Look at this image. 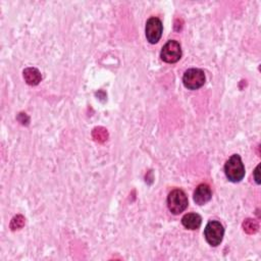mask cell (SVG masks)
<instances>
[{
  "mask_svg": "<svg viewBox=\"0 0 261 261\" xmlns=\"http://www.w3.org/2000/svg\"><path fill=\"white\" fill-rule=\"evenodd\" d=\"M225 236L224 226L217 220H211L204 229V237L207 243L212 247H217L223 242Z\"/></svg>",
  "mask_w": 261,
  "mask_h": 261,
  "instance_id": "cell-3",
  "label": "cell"
},
{
  "mask_svg": "<svg viewBox=\"0 0 261 261\" xmlns=\"http://www.w3.org/2000/svg\"><path fill=\"white\" fill-rule=\"evenodd\" d=\"M225 174L232 183H239L245 176V167L239 154H234L225 165Z\"/></svg>",
  "mask_w": 261,
  "mask_h": 261,
  "instance_id": "cell-1",
  "label": "cell"
},
{
  "mask_svg": "<svg viewBox=\"0 0 261 261\" xmlns=\"http://www.w3.org/2000/svg\"><path fill=\"white\" fill-rule=\"evenodd\" d=\"M188 197L183 190H173L168 196V207L173 214L177 215L184 212L188 207Z\"/></svg>",
  "mask_w": 261,
  "mask_h": 261,
  "instance_id": "cell-2",
  "label": "cell"
},
{
  "mask_svg": "<svg viewBox=\"0 0 261 261\" xmlns=\"http://www.w3.org/2000/svg\"><path fill=\"white\" fill-rule=\"evenodd\" d=\"M206 81L205 74L200 69H190L183 76L184 86L189 90H198L201 88Z\"/></svg>",
  "mask_w": 261,
  "mask_h": 261,
  "instance_id": "cell-4",
  "label": "cell"
},
{
  "mask_svg": "<svg viewBox=\"0 0 261 261\" xmlns=\"http://www.w3.org/2000/svg\"><path fill=\"white\" fill-rule=\"evenodd\" d=\"M243 229H244V231H245L247 234L252 235V234L257 233V231H258V229H259V226H258V223L256 222L255 219L248 218V219H246L245 222L243 223Z\"/></svg>",
  "mask_w": 261,
  "mask_h": 261,
  "instance_id": "cell-11",
  "label": "cell"
},
{
  "mask_svg": "<svg viewBox=\"0 0 261 261\" xmlns=\"http://www.w3.org/2000/svg\"><path fill=\"white\" fill-rule=\"evenodd\" d=\"M160 57L167 64H175L182 57V48L175 40H170V41L163 47L160 52Z\"/></svg>",
  "mask_w": 261,
  "mask_h": 261,
  "instance_id": "cell-5",
  "label": "cell"
},
{
  "mask_svg": "<svg viewBox=\"0 0 261 261\" xmlns=\"http://www.w3.org/2000/svg\"><path fill=\"white\" fill-rule=\"evenodd\" d=\"M183 226L191 231L198 230L202 224V218L197 213H188L182 218Z\"/></svg>",
  "mask_w": 261,
  "mask_h": 261,
  "instance_id": "cell-8",
  "label": "cell"
},
{
  "mask_svg": "<svg viewBox=\"0 0 261 261\" xmlns=\"http://www.w3.org/2000/svg\"><path fill=\"white\" fill-rule=\"evenodd\" d=\"M164 25L158 17H150L145 27V34L147 41L151 44H156L163 36Z\"/></svg>",
  "mask_w": 261,
  "mask_h": 261,
  "instance_id": "cell-6",
  "label": "cell"
},
{
  "mask_svg": "<svg viewBox=\"0 0 261 261\" xmlns=\"http://www.w3.org/2000/svg\"><path fill=\"white\" fill-rule=\"evenodd\" d=\"M259 169H260V166H258L255 171H254V179H255V182L256 184H260V177H259Z\"/></svg>",
  "mask_w": 261,
  "mask_h": 261,
  "instance_id": "cell-13",
  "label": "cell"
},
{
  "mask_svg": "<svg viewBox=\"0 0 261 261\" xmlns=\"http://www.w3.org/2000/svg\"><path fill=\"white\" fill-rule=\"evenodd\" d=\"M25 223H26V219L23 215L18 214V215H15L10 222V229L11 231H17V230H21L23 229V227L25 226Z\"/></svg>",
  "mask_w": 261,
  "mask_h": 261,
  "instance_id": "cell-12",
  "label": "cell"
},
{
  "mask_svg": "<svg viewBox=\"0 0 261 261\" xmlns=\"http://www.w3.org/2000/svg\"><path fill=\"white\" fill-rule=\"evenodd\" d=\"M92 137L98 143H104L106 140L108 139V132L106 129L102 127L95 128L92 132Z\"/></svg>",
  "mask_w": 261,
  "mask_h": 261,
  "instance_id": "cell-10",
  "label": "cell"
},
{
  "mask_svg": "<svg viewBox=\"0 0 261 261\" xmlns=\"http://www.w3.org/2000/svg\"><path fill=\"white\" fill-rule=\"evenodd\" d=\"M24 79L28 85L37 86L39 85L40 82H41L42 76L41 73L39 72V70L35 68H27L24 71Z\"/></svg>",
  "mask_w": 261,
  "mask_h": 261,
  "instance_id": "cell-9",
  "label": "cell"
},
{
  "mask_svg": "<svg viewBox=\"0 0 261 261\" xmlns=\"http://www.w3.org/2000/svg\"><path fill=\"white\" fill-rule=\"evenodd\" d=\"M212 198V192L208 185H199L194 192V201L198 205H204L209 202Z\"/></svg>",
  "mask_w": 261,
  "mask_h": 261,
  "instance_id": "cell-7",
  "label": "cell"
}]
</instances>
